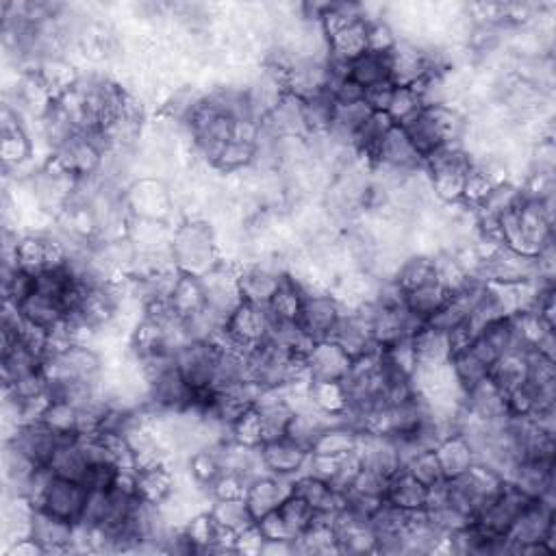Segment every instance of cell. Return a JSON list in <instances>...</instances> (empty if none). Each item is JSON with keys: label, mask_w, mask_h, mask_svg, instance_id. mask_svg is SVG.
<instances>
[{"label": "cell", "mask_w": 556, "mask_h": 556, "mask_svg": "<svg viewBox=\"0 0 556 556\" xmlns=\"http://www.w3.org/2000/svg\"><path fill=\"white\" fill-rule=\"evenodd\" d=\"M402 129L407 131L417 153L426 159L448 144H461L467 131V120L457 107L439 105L424 109Z\"/></svg>", "instance_id": "1"}, {"label": "cell", "mask_w": 556, "mask_h": 556, "mask_svg": "<svg viewBox=\"0 0 556 556\" xmlns=\"http://www.w3.org/2000/svg\"><path fill=\"white\" fill-rule=\"evenodd\" d=\"M172 259L183 274L205 276L220 263V248L213 226L200 220H187L172 235Z\"/></svg>", "instance_id": "2"}, {"label": "cell", "mask_w": 556, "mask_h": 556, "mask_svg": "<svg viewBox=\"0 0 556 556\" xmlns=\"http://www.w3.org/2000/svg\"><path fill=\"white\" fill-rule=\"evenodd\" d=\"M124 205L133 218L168 222L174 209V198L170 187L157 176H142L126 187Z\"/></svg>", "instance_id": "3"}, {"label": "cell", "mask_w": 556, "mask_h": 556, "mask_svg": "<svg viewBox=\"0 0 556 556\" xmlns=\"http://www.w3.org/2000/svg\"><path fill=\"white\" fill-rule=\"evenodd\" d=\"M196 391L187 385L176 363L166 365L148 378V409L157 413H179L192 407Z\"/></svg>", "instance_id": "4"}, {"label": "cell", "mask_w": 556, "mask_h": 556, "mask_svg": "<svg viewBox=\"0 0 556 556\" xmlns=\"http://www.w3.org/2000/svg\"><path fill=\"white\" fill-rule=\"evenodd\" d=\"M205 287L207 309L216 313L224 322L231 318V313L242 305V292H239V265L218 263L216 268L200 276Z\"/></svg>", "instance_id": "5"}, {"label": "cell", "mask_w": 556, "mask_h": 556, "mask_svg": "<svg viewBox=\"0 0 556 556\" xmlns=\"http://www.w3.org/2000/svg\"><path fill=\"white\" fill-rule=\"evenodd\" d=\"M556 526L554 504L543 500H530L528 507L520 513L507 533L509 554H517L520 548L530 543L546 541L550 530Z\"/></svg>", "instance_id": "6"}, {"label": "cell", "mask_w": 556, "mask_h": 556, "mask_svg": "<svg viewBox=\"0 0 556 556\" xmlns=\"http://www.w3.org/2000/svg\"><path fill=\"white\" fill-rule=\"evenodd\" d=\"M341 315H344V307L333 292H309L305 294V302H302L298 326L313 341L331 339Z\"/></svg>", "instance_id": "7"}, {"label": "cell", "mask_w": 556, "mask_h": 556, "mask_svg": "<svg viewBox=\"0 0 556 556\" xmlns=\"http://www.w3.org/2000/svg\"><path fill=\"white\" fill-rule=\"evenodd\" d=\"M226 333L233 339V344L242 350H252L261 344H265L270 337L272 318L268 307L250 305V302H242L233 313L231 318L224 324Z\"/></svg>", "instance_id": "8"}, {"label": "cell", "mask_w": 556, "mask_h": 556, "mask_svg": "<svg viewBox=\"0 0 556 556\" xmlns=\"http://www.w3.org/2000/svg\"><path fill=\"white\" fill-rule=\"evenodd\" d=\"M220 350L211 341H189L174 355L176 370L194 391L211 389Z\"/></svg>", "instance_id": "9"}, {"label": "cell", "mask_w": 556, "mask_h": 556, "mask_svg": "<svg viewBox=\"0 0 556 556\" xmlns=\"http://www.w3.org/2000/svg\"><path fill=\"white\" fill-rule=\"evenodd\" d=\"M87 491L90 489H87L83 483H72V480L53 476L37 509L53 517H59L63 522L79 524L85 509Z\"/></svg>", "instance_id": "10"}, {"label": "cell", "mask_w": 556, "mask_h": 556, "mask_svg": "<svg viewBox=\"0 0 556 556\" xmlns=\"http://www.w3.org/2000/svg\"><path fill=\"white\" fill-rule=\"evenodd\" d=\"M283 276V268H278V263L272 261H252L239 265V292H242V300L250 302V305L268 307L278 285L283 281Z\"/></svg>", "instance_id": "11"}, {"label": "cell", "mask_w": 556, "mask_h": 556, "mask_svg": "<svg viewBox=\"0 0 556 556\" xmlns=\"http://www.w3.org/2000/svg\"><path fill=\"white\" fill-rule=\"evenodd\" d=\"M431 72L428 46L415 40H400L389 53V83L394 87H413Z\"/></svg>", "instance_id": "12"}, {"label": "cell", "mask_w": 556, "mask_h": 556, "mask_svg": "<svg viewBox=\"0 0 556 556\" xmlns=\"http://www.w3.org/2000/svg\"><path fill=\"white\" fill-rule=\"evenodd\" d=\"M294 478L287 476H257L248 480L246 487V507L252 515V520L259 522L261 517L278 511L283 500L292 496Z\"/></svg>", "instance_id": "13"}, {"label": "cell", "mask_w": 556, "mask_h": 556, "mask_svg": "<svg viewBox=\"0 0 556 556\" xmlns=\"http://www.w3.org/2000/svg\"><path fill=\"white\" fill-rule=\"evenodd\" d=\"M422 326H424V322L413 318L404 305H389V307L374 305L372 337L378 348L391 346L398 339L413 337Z\"/></svg>", "instance_id": "14"}, {"label": "cell", "mask_w": 556, "mask_h": 556, "mask_svg": "<svg viewBox=\"0 0 556 556\" xmlns=\"http://www.w3.org/2000/svg\"><path fill=\"white\" fill-rule=\"evenodd\" d=\"M350 365L352 359L333 339L315 341L313 348L307 352L311 383H344L350 372Z\"/></svg>", "instance_id": "15"}, {"label": "cell", "mask_w": 556, "mask_h": 556, "mask_svg": "<svg viewBox=\"0 0 556 556\" xmlns=\"http://www.w3.org/2000/svg\"><path fill=\"white\" fill-rule=\"evenodd\" d=\"M528 498L520 494L511 483H504L500 494L491 500L487 507L478 513L474 522H478L489 533L496 535H507L513 522L520 517V513L528 507Z\"/></svg>", "instance_id": "16"}, {"label": "cell", "mask_w": 556, "mask_h": 556, "mask_svg": "<svg viewBox=\"0 0 556 556\" xmlns=\"http://www.w3.org/2000/svg\"><path fill=\"white\" fill-rule=\"evenodd\" d=\"M357 454L365 470L381 474L387 480L394 478L404 467L396 441L389 435L361 433Z\"/></svg>", "instance_id": "17"}, {"label": "cell", "mask_w": 556, "mask_h": 556, "mask_svg": "<svg viewBox=\"0 0 556 556\" xmlns=\"http://www.w3.org/2000/svg\"><path fill=\"white\" fill-rule=\"evenodd\" d=\"M463 411L487 424H500L509 417L502 389L491 381L489 376L485 378V381H480L478 385L465 391Z\"/></svg>", "instance_id": "18"}, {"label": "cell", "mask_w": 556, "mask_h": 556, "mask_svg": "<svg viewBox=\"0 0 556 556\" xmlns=\"http://www.w3.org/2000/svg\"><path fill=\"white\" fill-rule=\"evenodd\" d=\"M374 166H385L398 172H413L424 166V159L411 144L407 131L394 124L383 137L381 146H378Z\"/></svg>", "instance_id": "19"}, {"label": "cell", "mask_w": 556, "mask_h": 556, "mask_svg": "<svg viewBox=\"0 0 556 556\" xmlns=\"http://www.w3.org/2000/svg\"><path fill=\"white\" fill-rule=\"evenodd\" d=\"M7 444L18 448L24 457L31 459L37 467H48V463L53 461L55 452L63 441L50 431L48 426H44L42 422H35V424L20 426L16 437L7 441Z\"/></svg>", "instance_id": "20"}, {"label": "cell", "mask_w": 556, "mask_h": 556, "mask_svg": "<svg viewBox=\"0 0 556 556\" xmlns=\"http://www.w3.org/2000/svg\"><path fill=\"white\" fill-rule=\"evenodd\" d=\"M339 554H376L378 541L368 520H361L341 509L335 517Z\"/></svg>", "instance_id": "21"}, {"label": "cell", "mask_w": 556, "mask_h": 556, "mask_svg": "<svg viewBox=\"0 0 556 556\" xmlns=\"http://www.w3.org/2000/svg\"><path fill=\"white\" fill-rule=\"evenodd\" d=\"M309 454L311 452L298 448L287 439L270 441V444L261 446V459L270 476H287V478L300 476L305 472Z\"/></svg>", "instance_id": "22"}, {"label": "cell", "mask_w": 556, "mask_h": 556, "mask_svg": "<svg viewBox=\"0 0 556 556\" xmlns=\"http://www.w3.org/2000/svg\"><path fill=\"white\" fill-rule=\"evenodd\" d=\"M74 526L77 524L63 522L59 517L35 509L31 522V537L40 543L46 554H66L72 552Z\"/></svg>", "instance_id": "23"}, {"label": "cell", "mask_w": 556, "mask_h": 556, "mask_svg": "<svg viewBox=\"0 0 556 556\" xmlns=\"http://www.w3.org/2000/svg\"><path fill=\"white\" fill-rule=\"evenodd\" d=\"M326 42L328 59L348 66L350 61H355L368 50V22L350 20L344 27L328 35Z\"/></svg>", "instance_id": "24"}, {"label": "cell", "mask_w": 556, "mask_h": 556, "mask_svg": "<svg viewBox=\"0 0 556 556\" xmlns=\"http://www.w3.org/2000/svg\"><path fill=\"white\" fill-rule=\"evenodd\" d=\"M294 496L305 500L315 513H326V515H337L344 509V494L326 483L322 478H315L311 474H300L294 478Z\"/></svg>", "instance_id": "25"}, {"label": "cell", "mask_w": 556, "mask_h": 556, "mask_svg": "<svg viewBox=\"0 0 556 556\" xmlns=\"http://www.w3.org/2000/svg\"><path fill=\"white\" fill-rule=\"evenodd\" d=\"M437 461L441 465V472H444L446 480L463 476L470 467L476 463V454L463 433H452L448 435L441 444L435 448Z\"/></svg>", "instance_id": "26"}, {"label": "cell", "mask_w": 556, "mask_h": 556, "mask_svg": "<svg viewBox=\"0 0 556 556\" xmlns=\"http://www.w3.org/2000/svg\"><path fill=\"white\" fill-rule=\"evenodd\" d=\"M170 307L179 320H189L207 309L205 287H202L200 276L194 274H179L170 294Z\"/></svg>", "instance_id": "27"}, {"label": "cell", "mask_w": 556, "mask_h": 556, "mask_svg": "<svg viewBox=\"0 0 556 556\" xmlns=\"http://www.w3.org/2000/svg\"><path fill=\"white\" fill-rule=\"evenodd\" d=\"M385 500L389 504H394L396 509L407 511V513L424 511L428 504V487L417 483L413 476L400 470L394 478H389Z\"/></svg>", "instance_id": "28"}, {"label": "cell", "mask_w": 556, "mask_h": 556, "mask_svg": "<svg viewBox=\"0 0 556 556\" xmlns=\"http://www.w3.org/2000/svg\"><path fill=\"white\" fill-rule=\"evenodd\" d=\"M174 494V472L170 465L148 467V470L137 472V498L159 507Z\"/></svg>", "instance_id": "29"}, {"label": "cell", "mask_w": 556, "mask_h": 556, "mask_svg": "<svg viewBox=\"0 0 556 556\" xmlns=\"http://www.w3.org/2000/svg\"><path fill=\"white\" fill-rule=\"evenodd\" d=\"M489 378L502 389V394L528 383V352L517 348L504 352L489 368Z\"/></svg>", "instance_id": "30"}, {"label": "cell", "mask_w": 556, "mask_h": 556, "mask_svg": "<svg viewBox=\"0 0 556 556\" xmlns=\"http://www.w3.org/2000/svg\"><path fill=\"white\" fill-rule=\"evenodd\" d=\"M48 470L55 478H63V480H72V483H83L87 480V474H90V463L83 457V452L77 444V439L63 441V444L57 448L53 461L48 463Z\"/></svg>", "instance_id": "31"}, {"label": "cell", "mask_w": 556, "mask_h": 556, "mask_svg": "<svg viewBox=\"0 0 556 556\" xmlns=\"http://www.w3.org/2000/svg\"><path fill=\"white\" fill-rule=\"evenodd\" d=\"M359 439L361 433L346 422L328 424L318 441H315L311 454H322V457H346L350 452H357Z\"/></svg>", "instance_id": "32"}, {"label": "cell", "mask_w": 556, "mask_h": 556, "mask_svg": "<svg viewBox=\"0 0 556 556\" xmlns=\"http://www.w3.org/2000/svg\"><path fill=\"white\" fill-rule=\"evenodd\" d=\"M302 302H305V289H302L294 278L285 274L268 305L272 322H298Z\"/></svg>", "instance_id": "33"}, {"label": "cell", "mask_w": 556, "mask_h": 556, "mask_svg": "<svg viewBox=\"0 0 556 556\" xmlns=\"http://www.w3.org/2000/svg\"><path fill=\"white\" fill-rule=\"evenodd\" d=\"M18 309L24 322H29L37 328H44V331H53V328H57L63 320H66V311H63V307L57 300L37 292H33L27 300H24Z\"/></svg>", "instance_id": "34"}, {"label": "cell", "mask_w": 556, "mask_h": 556, "mask_svg": "<svg viewBox=\"0 0 556 556\" xmlns=\"http://www.w3.org/2000/svg\"><path fill=\"white\" fill-rule=\"evenodd\" d=\"M309 400L320 413L337 422H344V415L350 407V396L344 383H311Z\"/></svg>", "instance_id": "35"}, {"label": "cell", "mask_w": 556, "mask_h": 556, "mask_svg": "<svg viewBox=\"0 0 556 556\" xmlns=\"http://www.w3.org/2000/svg\"><path fill=\"white\" fill-rule=\"evenodd\" d=\"M0 365H3V387H9L24 376L42 372L44 359L37 357L33 350L20 344V341H16L9 350H3V363Z\"/></svg>", "instance_id": "36"}, {"label": "cell", "mask_w": 556, "mask_h": 556, "mask_svg": "<svg viewBox=\"0 0 556 556\" xmlns=\"http://www.w3.org/2000/svg\"><path fill=\"white\" fill-rule=\"evenodd\" d=\"M413 346L417 363L420 365H441L450 361V341L446 333H439L435 328L424 324L413 335Z\"/></svg>", "instance_id": "37"}, {"label": "cell", "mask_w": 556, "mask_h": 556, "mask_svg": "<svg viewBox=\"0 0 556 556\" xmlns=\"http://www.w3.org/2000/svg\"><path fill=\"white\" fill-rule=\"evenodd\" d=\"M42 424L48 426L61 441L77 439L81 428V411L68 400H53L42 417Z\"/></svg>", "instance_id": "38"}, {"label": "cell", "mask_w": 556, "mask_h": 556, "mask_svg": "<svg viewBox=\"0 0 556 556\" xmlns=\"http://www.w3.org/2000/svg\"><path fill=\"white\" fill-rule=\"evenodd\" d=\"M448 298L450 294L435 281L431 285H424L420 289H413L409 294H404V307H407V311L413 315V318L426 324L441 307L446 305Z\"/></svg>", "instance_id": "39"}, {"label": "cell", "mask_w": 556, "mask_h": 556, "mask_svg": "<svg viewBox=\"0 0 556 556\" xmlns=\"http://www.w3.org/2000/svg\"><path fill=\"white\" fill-rule=\"evenodd\" d=\"M435 281H437L435 257L409 255L407 259H404L394 283L400 287L402 294H409V292H413V289H420V287L431 285Z\"/></svg>", "instance_id": "40"}, {"label": "cell", "mask_w": 556, "mask_h": 556, "mask_svg": "<svg viewBox=\"0 0 556 556\" xmlns=\"http://www.w3.org/2000/svg\"><path fill=\"white\" fill-rule=\"evenodd\" d=\"M348 77L359 83L363 90L389 81V55H376L365 50L361 57L348 63Z\"/></svg>", "instance_id": "41"}, {"label": "cell", "mask_w": 556, "mask_h": 556, "mask_svg": "<svg viewBox=\"0 0 556 556\" xmlns=\"http://www.w3.org/2000/svg\"><path fill=\"white\" fill-rule=\"evenodd\" d=\"M252 163H255V144L231 139L222 146L216 161H213V170H218L220 174H239L248 170Z\"/></svg>", "instance_id": "42"}, {"label": "cell", "mask_w": 556, "mask_h": 556, "mask_svg": "<svg viewBox=\"0 0 556 556\" xmlns=\"http://www.w3.org/2000/svg\"><path fill=\"white\" fill-rule=\"evenodd\" d=\"M187 472L202 489L209 491V487L216 483L220 474L224 472L216 448H202V450H196V452L189 454V457H187Z\"/></svg>", "instance_id": "43"}, {"label": "cell", "mask_w": 556, "mask_h": 556, "mask_svg": "<svg viewBox=\"0 0 556 556\" xmlns=\"http://www.w3.org/2000/svg\"><path fill=\"white\" fill-rule=\"evenodd\" d=\"M209 513L218 526L235 530V533H242L244 528L255 524L246 507V500H211Z\"/></svg>", "instance_id": "44"}, {"label": "cell", "mask_w": 556, "mask_h": 556, "mask_svg": "<svg viewBox=\"0 0 556 556\" xmlns=\"http://www.w3.org/2000/svg\"><path fill=\"white\" fill-rule=\"evenodd\" d=\"M450 365H452L454 378H457V383L461 385L463 391L472 389L474 385L485 381V378L489 376V365L480 361L472 350H463V352H457V355H452Z\"/></svg>", "instance_id": "45"}, {"label": "cell", "mask_w": 556, "mask_h": 556, "mask_svg": "<svg viewBox=\"0 0 556 556\" xmlns=\"http://www.w3.org/2000/svg\"><path fill=\"white\" fill-rule=\"evenodd\" d=\"M404 472L409 476H413L417 483H422L424 487H435L439 483H444V472H441V465L437 461V454L435 450H422L413 454V457L404 463L402 467Z\"/></svg>", "instance_id": "46"}, {"label": "cell", "mask_w": 556, "mask_h": 556, "mask_svg": "<svg viewBox=\"0 0 556 556\" xmlns=\"http://www.w3.org/2000/svg\"><path fill=\"white\" fill-rule=\"evenodd\" d=\"M422 111H424L422 98L413 90V87H396L394 96H391L389 109H387V116L391 122H394L396 126H404L413 118L420 116Z\"/></svg>", "instance_id": "47"}, {"label": "cell", "mask_w": 556, "mask_h": 556, "mask_svg": "<svg viewBox=\"0 0 556 556\" xmlns=\"http://www.w3.org/2000/svg\"><path fill=\"white\" fill-rule=\"evenodd\" d=\"M185 535L192 541V546L196 552H211V548L216 546V535H218V524L213 520L209 511L196 513L192 520L185 524Z\"/></svg>", "instance_id": "48"}, {"label": "cell", "mask_w": 556, "mask_h": 556, "mask_svg": "<svg viewBox=\"0 0 556 556\" xmlns=\"http://www.w3.org/2000/svg\"><path fill=\"white\" fill-rule=\"evenodd\" d=\"M494 187L496 183L491 181V176L483 168L472 166L465 176L463 205H467L470 209H478L489 198V194L494 192Z\"/></svg>", "instance_id": "49"}, {"label": "cell", "mask_w": 556, "mask_h": 556, "mask_svg": "<svg viewBox=\"0 0 556 556\" xmlns=\"http://www.w3.org/2000/svg\"><path fill=\"white\" fill-rule=\"evenodd\" d=\"M278 513H281V517L289 526V530L294 533V537L305 533V530L313 524V517H315V511L309 507V504L294 494L283 500L281 507H278Z\"/></svg>", "instance_id": "50"}, {"label": "cell", "mask_w": 556, "mask_h": 556, "mask_svg": "<svg viewBox=\"0 0 556 556\" xmlns=\"http://www.w3.org/2000/svg\"><path fill=\"white\" fill-rule=\"evenodd\" d=\"M231 439L237 444H244L248 448H261L263 435H261V420L257 409L246 411L239 420L231 426Z\"/></svg>", "instance_id": "51"}, {"label": "cell", "mask_w": 556, "mask_h": 556, "mask_svg": "<svg viewBox=\"0 0 556 556\" xmlns=\"http://www.w3.org/2000/svg\"><path fill=\"white\" fill-rule=\"evenodd\" d=\"M400 42L396 29L383 18L368 22V50L376 55H389Z\"/></svg>", "instance_id": "52"}, {"label": "cell", "mask_w": 556, "mask_h": 556, "mask_svg": "<svg viewBox=\"0 0 556 556\" xmlns=\"http://www.w3.org/2000/svg\"><path fill=\"white\" fill-rule=\"evenodd\" d=\"M248 480L233 472H222L220 478L209 487V500H244Z\"/></svg>", "instance_id": "53"}, {"label": "cell", "mask_w": 556, "mask_h": 556, "mask_svg": "<svg viewBox=\"0 0 556 556\" xmlns=\"http://www.w3.org/2000/svg\"><path fill=\"white\" fill-rule=\"evenodd\" d=\"M504 402H507L509 417H530L537 409L535 389L528 383L507 391V394H504Z\"/></svg>", "instance_id": "54"}, {"label": "cell", "mask_w": 556, "mask_h": 556, "mask_svg": "<svg viewBox=\"0 0 556 556\" xmlns=\"http://www.w3.org/2000/svg\"><path fill=\"white\" fill-rule=\"evenodd\" d=\"M361 470H363V463L359 459V454L350 452V454H346L344 459H341L339 470H337L335 478L331 480V485L339 491V494H346V491L352 487V483L357 480Z\"/></svg>", "instance_id": "55"}, {"label": "cell", "mask_w": 556, "mask_h": 556, "mask_svg": "<svg viewBox=\"0 0 556 556\" xmlns=\"http://www.w3.org/2000/svg\"><path fill=\"white\" fill-rule=\"evenodd\" d=\"M387 485H389L387 478H383L381 474H376V472L365 470V467H363V470L357 476V480L352 483V487L348 491H357V494H363V496H374V498L385 500Z\"/></svg>", "instance_id": "56"}, {"label": "cell", "mask_w": 556, "mask_h": 556, "mask_svg": "<svg viewBox=\"0 0 556 556\" xmlns=\"http://www.w3.org/2000/svg\"><path fill=\"white\" fill-rule=\"evenodd\" d=\"M255 524L259 526L265 541H294L296 539L278 511L261 517V520L255 522Z\"/></svg>", "instance_id": "57"}, {"label": "cell", "mask_w": 556, "mask_h": 556, "mask_svg": "<svg viewBox=\"0 0 556 556\" xmlns=\"http://www.w3.org/2000/svg\"><path fill=\"white\" fill-rule=\"evenodd\" d=\"M394 90H396V87L391 85L389 81L378 83L374 87H368V90H365V96H363L365 105H368L374 113H387L391 96H394Z\"/></svg>", "instance_id": "58"}, {"label": "cell", "mask_w": 556, "mask_h": 556, "mask_svg": "<svg viewBox=\"0 0 556 556\" xmlns=\"http://www.w3.org/2000/svg\"><path fill=\"white\" fill-rule=\"evenodd\" d=\"M263 535L257 524H250L248 528H244L242 533H237L235 539V552L237 554H261L263 548Z\"/></svg>", "instance_id": "59"}, {"label": "cell", "mask_w": 556, "mask_h": 556, "mask_svg": "<svg viewBox=\"0 0 556 556\" xmlns=\"http://www.w3.org/2000/svg\"><path fill=\"white\" fill-rule=\"evenodd\" d=\"M7 554L9 556H44L46 552L33 537H22L11 543V546L7 548Z\"/></svg>", "instance_id": "60"}]
</instances>
